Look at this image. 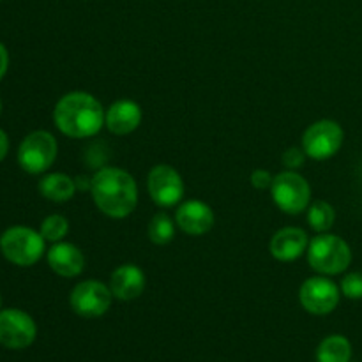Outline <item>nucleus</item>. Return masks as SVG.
Here are the masks:
<instances>
[{"label":"nucleus","instance_id":"1","mask_svg":"<svg viewBox=\"0 0 362 362\" xmlns=\"http://www.w3.org/2000/svg\"><path fill=\"white\" fill-rule=\"evenodd\" d=\"M92 198L103 214L126 218L136 209V182L127 172L113 166H103L92 177Z\"/></svg>","mask_w":362,"mask_h":362},{"label":"nucleus","instance_id":"2","mask_svg":"<svg viewBox=\"0 0 362 362\" xmlns=\"http://www.w3.org/2000/svg\"><path fill=\"white\" fill-rule=\"evenodd\" d=\"M105 110L94 95L87 92H69L59 99L53 120L62 134L69 138H90L105 124Z\"/></svg>","mask_w":362,"mask_h":362},{"label":"nucleus","instance_id":"3","mask_svg":"<svg viewBox=\"0 0 362 362\" xmlns=\"http://www.w3.org/2000/svg\"><path fill=\"white\" fill-rule=\"evenodd\" d=\"M308 262L324 276L341 274L352 262V250L341 237L320 233L308 246Z\"/></svg>","mask_w":362,"mask_h":362},{"label":"nucleus","instance_id":"4","mask_svg":"<svg viewBox=\"0 0 362 362\" xmlns=\"http://www.w3.org/2000/svg\"><path fill=\"white\" fill-rule=\"evenodd\" d=\"M4 258L18 267H30L45 253V237L28 226H11L0 235Z\"/></svg>","mask_w":362,"mask_h":362},{"label":"nucleus","instance_id":"5","mask_svg":"<svg viewBox=\"0 0 362 362\" xmlns=\"http://www.w3.org/2000/svg\"><path fill=\"white\" fill-rule=\"evenodd\" d=\"M57 140L48 131L27 134L18 148V163L27 173L37 175L46 172L57 158Z\"/></svg>","mask_w":362,"mask_h":362},{"label":"nucleus","instance_id":"6","mask_svg":"<svg viewBox=\"0 0 362 362\" xmlns=\"http://www.w3.org/2000/svg\"><path fill=\"white\" fill-rule=\"evenodd\" d=\"M271 189L276 205L286 214H300L310 205V184L303 175L292 170L278 173L272 180Z\"/></svg>","mask_w":362,"mask_h":362},{"label":"nucleus","instance_id":"7","mask_svg":"<svg viewBox=\"0 0 362 362\" xmlns=\"http://www.w3.org/2000/svg\"><path fill=\"white\" fill-rule=\"evenodd\" d=\"M343 138L345 134L338 122L327 119L318 120L311 124L304 133L303 148L310 158L324 161V159L332 158L341 148Z\"/></svg>","mask_w":362,"mask_h":362},{"label":"nucleus","instance_id":"8","mask_svg":"<svg viewBox=\"0 0 362 362\" xmlns=\"http://www.w3.org/2000/svg\"><path fill=\"white\" fill-rule=\"evenodd\" d=\"M112 290L101 281H88L78 283L73 288L69 297V304L76 315L83 318H98L103 317L112 306Z\"/></svg>","mask_w":362,"mask_h":362},{"label":"nucleus","instance_id":"9","mask_svg":"<svg viewBox=\"0 0 362 362\" xmlns=\"http://www.w3.org/2000/svg\"><path fill=\"white\" fill-rule=\"evenodd\" d=\"M37 327L30 315L21 310H0V345L11 350L27 349L34 343Z\"/></svg>","mask_w":362,"mask_h":362},{"label":"nucleus","instance_id":"10","mask_svg":"<svg viewBox=\"0 0 362 362\" xmlns=\"http://www.w3.org/2000/svg\"><path fill=\"white\" fill-rule=\"evenodd\" d=\"M300 304L313 315H329L339 304V290L336 283L324 276L310 278L303 283L299 292Z\"/></svg>","mask_w":362,"mask_h":362},{"label":"nucleus","instance_id":"11","mask_svg":"<svg viewBox=\"0 0 362 362\" xmlns=\"http://www.w3.org/2000/svg\"><path fill=\"white\" fill-rule=\"evenodd\" d=\"M148 194L159 207H173L184 194L182 177L168 165H158L148 173Z\"/></svg>","mask_w":362,"mask_h":362},{"label":"nucleus","instance_id":"12","mask_svg":"<svg viewBox=\"0 0 362 362\" xmlns=\"http://www.w3.org/2000/svg\"><path fill=\"white\" fill-rule=\"evenodd\" d=\"M175 221L187 235H204L214 226V212L204 202L189 200L177 209Z\"/></svg>","mask_w":362,"mask_h":362},{"label":"nucleus","instance_id":"13","mask_svg":"<svg viewBox=\"0 0 362 362\" xmlns=\"http://www.w3.org/2000/svg\"><path fill=\"white\" fill-rule=\"evenodd\" d=\"M141 122V108L131 99H120L113 103L105 115V124L110 133L126 136L133 133Z\"/></svg>","mask_w":362,"mask_h":362},{"label":"nucleus","instance_id":"14","mask_svg":"<svg viewBox=\"0 0 362 362\" xmlns=\"http://www.w3.org/2000/svg\"><path fill=\"white\" fill-rule=\"evenodd\" d=\"M310 240L304 230L288 226L274 233L271 240V253L279 262H292L308 251Z\"/></svg>","mask_w":362,"mask_h":362},{"label":"nucleus","instance_id":"15","mask_svg":"<svg viewBox=\"0 0 362 362\" xmlns=\"http://www.w3.org/2000/svg\"><path fill=\"white\" fill-rule=\"evenodd\" d=\"M145 274L136 265L126 264L113 271L110 279V290L113 297L120 300H133L144 293Z\"/></svg>","mask_w":362,"mask_h":362},{"label":"nucleus","instance_id":"16","mask_svg":"<svg viewBox=\"0 0 362 362\" xmlns=\"http://www.w3.org/2000/svg\"><path fill=\"white\" fill-rule=\"evenodd\" d=\"M48 265L62 278H74L83 271L85 258L74 244L57 243L48 251Z\"/></svg>","mask_w":362,"mask_h":362},{"label":"nucleus","instance_id":"17","mask_svg":"<svg viewBox=\"0 0 362 362\" xmlns=\"http://www.w3.org/2000/svg\"><path fill=\"white\" fill-rule=\"evenodd\" d=\"M76 182L64 173H49L39 180V193L52 202H67L76 193Z\"/></svg>","mask_w":362,"mask_h":362},{"label":"nucleus","instance_id":"18","mask_svg":"<svg viewBox=\"0 0 362 362\" xmlns=\"http://www.w3.org/2000/svg\"><path fill=\"white\" fill-rule=\"evenodd\" d=\"M352 345L343 336H329L317 350L318 362H350Z\"/></svg>","mask_w":362,"mask_h":362},{"label":"nucleus","instance_id":"19","mask_svg":"<svg viewBox=\"0 0 362 362\" xmlns=\"http://www.w3.org/2000/svg\"><path fill=\"white\" fill-rule=\"evenodd\" d=\"M336 219L334 207L327 202H315L311 204L310 211H308V221H310V226L318 233H325L327 230L332 228Z\"/></svg>","mask_w":362,"mask_h":362},{"label":"nucleus","instance_id":"20","mask_svg":"<svg viewBox=\"0 0 362 362\" xmlns=\"http://www.w3.org/2000/svg\"><path fill=\"white\" fill-rule=\"evenodd\" d=\"M173 237H175V225L170 216L165 212L156 214L148 225V239L158 246H165V244L172 243Z\"/></svg>","mask_w":362,"mask_h":362},{"label":"nucleus","instance_id":"21","mask_svg":"<svg viewBox=\"0 0 362 362\" xmlns=\"http://www.w3.org/2000/svg\"><path fill=\"white\" fill-rule=\"evenodd\" d=\"M67 232H69V223L60 214L48 216L41 225V235L49 243H60L67 235Z\"/></svg>","mask_w":362,"mask_h":362},{"label":"nucleus","instance_id":"22","mask_svg":"<svg viewBox=\"0 0 362 362\" xmlns=\"http://www.w3.org/2000/svg\"><path fill=\"white\" fill-rule=\"evenodd\" d=\"M341 293L349 299H362V272H352L341 279Z\"/></svg>","mask_w":362,"mask_h":362},{"label":"nucleus","instance_id":"23","mask_svg":"<svg viewBox=\"0 0 362 362\" xmlns=\"http://www.w3.org/2000/svg\"><path fill=\"white\" fill-rule=\"evenodd\" d=\"M304 161H306V152H304V148L300 151V148L297 147H290L288 151L283 154V163H285V166L288 170L300 168V166L304 165Z\"/></svg>","mask_w":362,"mask_h":362},{"label":"nucleus","instance_id":"24","mask_svg":"<svg viewBox=\"0 0 362 362\" xmlns=\"http://www.w3.org/2000/svg\"><path fill=\"white\" fill-rule=\"evenodd\" d=\"M101 152H106L105 145L99 141V144H94L88 147L87 151V156H85V159H87V163L90 165V168H103V165H105L106 159L99 158L101 156Z\"/></svg>","mask_w":362,"mask_h":362},{"label":"nucleus","instance_id":"25","mask_svg":"<svg viewBox=\"0 0 362 362\" xmlns=\"http://www.w3.org/2000/svg\"><path fill=\"white\" fill-rule=\"evenodd\" d=\"M272 180H274V177L265 170H255L251 173V186L257 187V189H267L272 186Z\"/></svg>","mask_w":362,"mask_h":362},{"label":"nucleus","instance_id":"26","mask_svg":"<svg viewBox=\"0 0 362 362\" xmlns=\"http://www.w3.org/2000/svg\"><path fill=\"white\" fill-rule=\"evenodd\" d=\"M7 67H9V53H7L6 46L0 42V80L6 76Z\"/></svg>","mask_w":362,"mask_h":362},{"label":"nucleus","instance_id":"27","mask_svg":"<svg viewBox=\"0 0 362 362\" xmlns=\"http://www.w3.org/2000/svg\"><path fill=\"white\" fill-rule=\"evenodd\" d=\"M9 152V136L4 129H0V161H4V158Z\"/></svg>","mask_w":362,"mask_h":362},{"label":"nucleus","instance_id":"28","mask_svg":"<svg viewBox=\"0 0 362 362\" xmlns=\"http://www.w3.org/2000/svg\"><path fill=\"white\" fill-rule=\"evenodd\" d=\"M74 182H76V189H92V179L88 177H78Z\"/></svg>","mask_w":362,"mask_h":362},{"label":"nucleus","instance_id":"29","mask_svg":"<svg viewBox=\"0 0 362 362\" xmlns=\"http://www.w3.org/2000/svg\"><path fill=\"white\" fill-rule=\"evenodd\" d=\"M0 112H2V101H0Z\"/></svg>","mask_w":362,"mask_h":362},{"label":"nucleus","instance_id":"30","mask_svg":"<svg viewBox=\"0 0 362 362\" xmlns=\"http://www.w3.org/2000/svg\"><path fill=\"white\" fill-rule=\"evenodd\" d=\"M0 306H2V297H0Z\"/></svg>","mask_w":362,"mask_h":362}]
</instances>
